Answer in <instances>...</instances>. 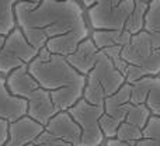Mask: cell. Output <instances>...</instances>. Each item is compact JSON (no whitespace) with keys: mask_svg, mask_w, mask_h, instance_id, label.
Wrapping results in <instances>:
<instances>
[{"mask_svg":"<svg viewBox=\"0 0 160 146\" xmlns=\"http://www.w3.org/2000/svg\"><path fill=\"white\" fill-rule=\"evenodd\" d=\"M16 27L31 47L42 49L49 39L75 35L86 39L91 30L84 8L76 0H41L39 3L17 2L14 4Z\"/></svg>","mask_w":160,"mask_h":146,"instance_id":"6da1fadb","label":"cell"},{"mask_svg":"<svg viewBox=\"0 0 160 146\" xmlns=\"http://www.w3.org/2000/svg\"><path fill=\"white\" fill-rule=\"evenodd\" d=\"M27 68L37 83L49 91L58 111H66L83 97L86 76L76 72L65 56L51 53L42 48Z\"/></svg>","mask_w":160,"mask_h":146,"instance_id":"7a4b0ae2","label":"cell"},{"mask_svg":"<svg viewBox=\"0 0 160 146\" xmlns=\"http://www.w3.org/2000/svg\"><path fill=\"white\" fill-rule=\"evenodd\" d=\"M148 4L143 0H94L84 10L86 21L91 31L125 30L133 35L143 30Z\"/></svg>","mask_w":160,"mask_h":146,"instance_id":"3957f363","label":"cell"},{"mask_svg":"<svg viewBox=\"0 0 160 146\" xmlns=\"http://www.w3.org/2000/svg\"><path fill=\"white\" fill-rule=\"evenodd\" d=\"M6 86L8 91L16 97H21L27 101V117L37 121L42 127L48 124L51 118L58 113L49 91L44 90L37 80L28 72L27 65L17 68L6 76Z\"/></svg>","mask_w":160,"mask_h":146,"instance_id":"277c9868","label":"cell"},{"mask_svg":"<svg viewBox=\"0 0 160 146\" xmlns=\"http://www.w3.org/2000/svg\"><path fill=\"white\" fill-rule=\"evenodd\" d=\"M125 84V77L115 69L112 62L101 52L96 66L86 74L83 100L93 105H102L107 97L112 96Z\"/></svg>","mask_w":160,"mask_h":146,"instance_id":"5b68a950","label":"cell"},{"mask_svg":"<svg viewBox=\"0 0 160 146\" xmlns=\"http://www.w3.org/2000/svg\"><path fill=\"white\" fill-rule=\"evenodd\" d=\"M38 51L28 44L20 28L11 30L7 35H0V76L6 77L17 68L28 65Z\"/></svg>","mask_w":160,"mask_h":146,"instance_id":"8992f818","label":"cell"},{"mask_svg":"<svg viewBox=\"0 0 160 146\" xmlns=\"http://www.w3.org/2000/svg\"><path fill=\"white\" fill-rule=\"evenodd\" d=\"M66 111L69 113V115L72 117V119L79 125L80 131H82L80 146L104 145L105 139L98 124L101 115L104 114L102 105L88 104L86 100L80 98Z\"/></svg>","mask_w":160,"mask_h":146,"instance_id":"52a82bcc","label":"cell"},{"mask_svg":"<svg viewBox=\"0 0 160 146\" xmlns=\"http://www.w3.org/2000/svg\"><path fill=\"white\" fill-rule=\"evenodd\" d=\"M90 39L112 62L115 69L125 76L128 65L121 58V51L129 42L131 34L125 30H94L90 33Z\"/></svg>","mask_w":160,"mask_h":146,"instance_id":"ba28073f","label":"cell"},{"mask_svg":"<svg viewBox=\"0 0 160 146\" xmlns=\"http://www.w3.org/2000/svg\"><path fill=\"white\" fill-rule=\"evenodd\" d=\"M131 104H145L152 114H160V76H146L133 82Z\"/></svg>","mask_w":160,"mask_h":146,"instance_id":"9c48e42d","label":"cell"},{"mask_svg":"<svg viewBox=\"0 0 160 146\" xmlns=\"http://www.w3.org/2000/svg\"><path fill=\"white\" fill-rule=\"evenodd\" d=\"M44 129L41 124L24 115L8 122V138L3 146H28L44 132Z\"/></svg>","mask_w":160,"mask_h":146,"instance_id":"30bf717a","label":"cell"},{"mask_svg":"<svg viewBox=\"0 0 160 146\" xmlns=\"http://www.w3.org/2000/svg\"><path fill=\"white\" fill-rule=\"evenodd\" d=\"M44 128L48 133L55 138L68 142L72 146H80L82 131L68 111H58Z\"/></svg>","mask_w":160,"mask_h":146,"instance_id":"8fae6325","label":"cell"},{"mask_svg":"<svg viewBox=\"0 0 160 146\" xmlns=\"http://www.w3.org/2000/svg\"><path fill=\"white\" fill-rule=\"evenodd\" d=\"M100 56H101V51L97 49L94 42L91 41L90 37H88L84 41L80 42L78 45V48H76L70 55L66 56V61L78 73L86 76V74L96 66Z\"/></svg>","mask_w":160,"mask_h":146,"instance_id":"7c38bea8","label":"cell"},{"mask_svg":"<svg viewBox=\"0 0 160 146\" xmlns=\"http://www.w3.org/2000/svg\"><path fill=\"white\" fill-rule=\"evenodd\" d=\"M155 51L152 45L149 34L143 30L131 35V39L121 51V58L127 62V65H136L145 62L150 56V53Z\"/></svg>","mask_w":160,"mask_h":146,"instance_id":"4fadbf2b","label":"cell"},{"mask_svg":"<svg viewBox=\"0 0 160 146\" xmlns=\"http://www.w3.org/2000/svg\"><path fill=\"white\" fill-rule=\"evenodd\" d=\"M24 115H27V101L13 96L6 86V77L0 76V118L13 122Z\"/></svg>","mask_w":160,"mask_h":146,"instance_id":"5bb4252c","label":"cell"},{"mask_svg":"<svg viewBox=\"0 0 160 146\" xmlns=\"http://www.w3.org/2000/svg\"><path fill=\"white\" fill-rule=\"evenodd\" d=\"M131 84L125 83L117 93L107 97L102 103L104 114L115 119L117 122H124L128 111L131 108Z\"/></svg>","mask_w":160,"mask_h":146,"instance_id":"9a60e30c","label":"cell"},{"mask_svg":"<svg viewBox=\"0 0 160 146\" xmlns=\"http://www.w3.org/2000/svg\"><path fill=\"white\" fill-rule=\"evenodd\" d=\"M160 74V48L155 49L145 62L136 65H128L125 72V83L132 84L133 82L146 76H159Z\"/></svg>","mask_w":160,"mask_h":146,"instance_id":"2e32d148","label":"cell"},{"mask_svg":"<svg viewBox=\"0 0 160 146\" xmlns=\"http://www.w3.org/2000/svg\"><path fill=\"white\" fill-rule=\"evenodd\" d=\"M143 31L149 34L155 49L160 48V0H150L143 18Z\"/></svg>","mask_w":160,"mask_h":146,"instance_id":"e0dca14e","label":"cell"},{"mask_svg":"<svg viewBox=\"0 0 160 146\" xmlns=\"http://www.w3.org/2000/svg\"><path fill=\"white\" fill-rule=\"evenodd\" d=\"M16 0H0V35H7L16 28L14 4Z\"/></svg>","mask_w":160,"mask_h":146,"instance_id":"ac0fdd59","label":"cell"},{"mask_svg":"<svg viewBox=\"0 0 160 146\" xmlns=\"http://www.w3.org/2000/svg\"><path fill=\"white\" fill-rule=\"evenodd\" d=\"M150 115H152V113L145 104H132L127 117H125V122L143 129L148 119L150 118Z\"/></svg>","mask_w":160,"mask_h":146,"instance_id":"d6986e66","label":"cell"},{"mask_svg":"<svg viewBox=\"0 0 160 146\" xmlns=\"http://www.w3.org/2000/svg\"><path fill=\"white\" fill-rule=\"evenodd\" d=\"M115 139L117 141H121V142H128V143L139 142L142 139V129L124 121L119 124L118 129H117Z\"/></svg>","mask_w":160,"mask_h":146,"instance_id":"ffe728a7","label":"cell"},{"mask_svg":"<svg viewBox=\"0 0 160 146\" xmlns=\"http://www.w3.org/2000/svg\"><path fill=\"white\" fill-rule=\"evenodd\" d=\"M98 124H100V129H101L105 141H107V139L115 138V133H117V129H118V127H119V122H117L115 119H112L111 117L102 114L100 121H98Z\"/></svg>","mask_w":160,"mask_h":146,"instance_id":"44dd1931","label":"cell"},{"mask_svg":"<svg viewBox=\"0 0 160 146\" xmlns=\"http://www.w3.org/2000/svg\"><path fill=\"white\" fill-rule=\"evenodd\" d=\"M28 146H72V145L68 143V142L61 141V139H58V138H55V136H52L51 133H48L47 131L44 129V132Z\"/></svg>","mask_w":160,"mask_h":146,"instance_id":"7402d4cb","label":"cell"},{"mask_svg":"<svg viewBox=\"0 0 160 146\" xmlns=\"http://www.w3.org/2000/svg\"><path fill=\"white\" fill-rule=\"evenodd\" d=\"M8 138V122L6 119L0 118V146H3L7 142Z\"/></svg>","mask_w":160,"mask_h":146,"instance_id":"603a6c76","label":"cell"},{"mask_svg":"<svg viewBox=\"0 0 160 146\" xmlns=\"http://www.w3.org/2000/svg\"><path fill=\"white\" fill-rule=\"evenodd\" d=\"M104 146H141L139 142H132V143H128V142H121L117 141L115 138L114 139H107L104 142Z\"/></svg>","mask_w":160,"mask_h":146,"instance_id":"cb8c5ba5","label":"cell"},{"mask_svg":"<svg viewBox=\"0 0 160 146\" xmlns=\"http://www.w3.org/2000/svg\"><path fill=\"white\" fill-rule=\"evenodd\" d=\"M76 2H79L80 6H82L84 10H87L88 7H91V6L94 4V0H76Z\"/></svg>","mask_w":160,"mask_h":146,"instance_id":"d4e9b609","label":"cell"},{"mask_svg":"<svg viewBox=\"0 0 160 146\" xmlns=\"http://www.w3.org/2000/svg\"><path fill=\"white\" fill-rule=\"evenodd\" d=\"M16 2H28V3H39L41 0H16Z\"/></svg>","mask_w":160,"mask_h":146,"instance_id":"484cf974","label":"cell"},{"mask_svg":"<svg viewBox=\"0 0 160 146\" xmlns=\"http://www.w3.org/2000/svg\"><path fill=\"white\" fill-rule=\"evenodd\" d=\"M143 2H146V3H149V2H150V0H143Z\"/></svg>","mask_w":160,"mask_h":146,"instance_id":"4316f807","label":"cell"},{"mask_svg":"<svg viewBox=\"0 0 160 146\" xmlns=\"http://www.w3.org/2000/svg\"><path fill=\"white\" fill-rule=\"evenodd\" d=\"M156 115H159V117H160V114H156Z\"/></svg>","mask_w":160,"mask_h":146,"instance_id":"83f0119b","label":"cell"},{"mask_svg":"<svg viewBox=\"0 0 160 146\" xmlns=\"http://www.w3.org/2000/svg\"><path fill=\"white\" fill-rule=\"evenodd\" d=\"M101 146H104V145H101Z\"/></svg>","mask_w":160,"mask_h":146,"instance_id":"f1b7e54d","label":"cell"},{"mask_svg":"<svg viewBox=\"0 0 160 146\" xmlns=\"http://www.w3.org/2000/svg\"><path fill=\"white\" fill-rule=\"evenodd\" d=\"M159 76H160V74H159Z\"/></svg>","mask_w":160,"mask_h":146,"instance_id":"f546056e","label":"cell"}]
</instances>
